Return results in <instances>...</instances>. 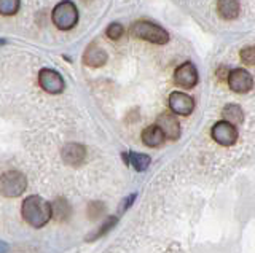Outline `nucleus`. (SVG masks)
I'll use <instances>...</instances> for the list:
<instances>
[{
  "instance_id": "6e6552de",
  "label": "nucleus",
  "mask_w": 255,
  "mask_h": 253,
  "mask_svg": "<svg viewBox=\"0 0 255 253\" xmlns=\"http://www.w3.org/2000/svg\"><path fill=\"white\" fill-rule=\"evenodd\" d=\"M174 83L183 89L195 88L198 83V70L191 62H183L174 72Z\"/></svg>"
},
{
  "instance_id": "f03ea898",
  "label": "nucleus",
  "mask_w": 255,
  "mask_h": 253,
  "mask_svg": "<svg viewBox=\"0 0 255 253\" xmlns=\"http://www.w3.org/2000/svg\"><path fill=\"white\" fill-rule=\"evenodd\" d=\"M129 32L132 37L139 38V40H145L155 45H166L169 42V34L166 30L150 21H135L131 26Z\"/></svg>"
},
{
  "instance_id": "1a4fd4ad",
  "label": "nucleus",
  "mask_w": 255,
  "mask_h": 253,
  "mask_svg": "<svg viewBox=\"0 0 255 253\" xmlns=\"http://www.w3.org/2000/svg\"><path fill=\"white\" fill-rule=\"evenodd\" d=\"M228 86L238 94L249 92L254 86V78L246 69H233L228 74Z\"/></svg>"
},
{
  "instance_id": "9b49d317",
  "label": "nucleus",
  "mask_w": 255,
  "mask_h": 253,
  "mask_svg": "<svg viewBox=\"0 0 255 253\" xmlns=\"http://www.w3.org/2000/svg\"><path fill=\"white\" fill-rule=\"evenodd\" d=\"M62 161L67 166H72V168H78L80 164H83L85 158H86V150L83 145L80 144H67L62 148Z\"/></svg>"
},
{
  "instance_id": "7ed1b4c3",
  "label": "nucleus",
  "mask_w": 255,
  "mask_h": 253,
  "mask_svg": "<svg viewBox=\"0 0 255 253\" xmlns=\"http://www.w3.org/2000/svg\"><path fill=\"white\" fill-rule=\"evenodd\" d=\"M53 24L59 30H70L77 26L78 22V10L77 5L70 0H62L53 10Z\"/></svg>"
},
{
  "instance_id": "5701e85b",
  "label": "nucleus",
  "mask_w": 255,
  "mask_h": 253,
  "mask_svg": "<svg viewBox=\"0 0 255 253\" xmlns=\"http://www.w3.org/2000/svg\"><path fill=\"white\" fill-rule=\"evenodd\" d=\"M134 199H135V194H132V196H129V197H126V199L123 201V204H122V205H123V207H122V212H125L128 207H129Z\"/></svg>"
},
{
  "instance_id": "20e7f679",
  "label": "nucleus",
  "mask_w": 255,
  "mask_h": 253,
  "mask_svg": "<svg viewBox=\"0 0 255 253\" xmlns=\"http://www.w3.org/2000/svg\"><path fill=\"white\" fill-rule=\"evenodd\" d=\"M27 188V178L19 170H8L0 175V194L5 197H18Z\"/></svg>"
},
{
  "instance_id": "0eeeda50",
  "label": "nucleus",
  "mask_w": 255,
  "mask_h": 253,
  "mask_svg": "<svg viewBox=\"0 0 255 253\" xmlns=\"http://www.w3.org/2000/svg\"><path fill=\"white\" fill-rule=\"evenodd\" d=\"M167 104H169V108L174 115H180V116H188L195 110V100L182 91L171 92L169 99H167Z\"/></svg>"
},
{
  "instance_id": "423d86ee",
  "label": "nucleus",
  "mask_w": 255,
  "mask_h": 253,
  "mask_svg": "<svg viewBox=\"0 0 255 253\" xmlns=\"http://www.w3.org/2000/svg\"><path fill=\"white\" fill-rule=\"evenodd\" d=\"M211 137L214 142H217L222 147H231L238 142V129L236 126L227 121H219L212 126Z\"/></svg>"
},
{
  "instance_id": "dca6fc26",
  "label": "nucleus",
  "mask_w": 255,
  "mask_h": 253,
  "mask_svg": "<svg viewBox=\"0 0 255 253\" xmlns=\"http://www.w3.org/2000/svg\"><path fill=\"white\" fill-rule=\"evenodd\" d=\"M128 163H129L137 172H143V170L148 169V166L151 163V158L148 155H143V153L131 152V153H128Z\"/></svg>"
},
{
  "instance_id": "f8f14e48",
  "label": "nucleus",
  "mask_w": 255,
  "mask_h": 253,
  "mask_svg": "<svg viewBox=\"0 0 255 253\" xmlns=\"http://www.w3.org/2000/svg\"><path fill=\"white\" fill-rule=\"evenodd\" d=\"M107 62V53L96 43H91L83 53V64L88 67H102Z\"/></svg>"
},
{
  "instance_id": "2eb2a0df",
  "label": "nucleus",
  "mask_w": 255,
  "mask_h": 253,
  "mask_svg": "<svg viewBox=\"0 0 255 253\" xmlns=\"http://www.w3.org/2000/svg\"><path fill=\"white\" fill-rule=\"evenodd\" d=\"M222 116H223V121H227L233 126H238L244 121V112L238 104H227L222 110Z\"/></svg>"
},
{
  "instance_id": "f257e3e1",
  "label": "nucleus",
  "mask_w": 255,
  "mask_h": 253,
  "mask_svg": "<svg viewBox=\"0 0 255 253\" xmlns=\"http://www.w3.org/2000/svg\"><path fill=\"white\" fill-rule=\"evenodd\" d=\"M21 215L32 228H43L53 218V207L42 196L32 194L22 201Z\"/></svg>"
},
{
  "instance_id": "4468645a",
  "label": "nucleus",
  "mask_w": 255,
  "mask_h": 253,
  "mask_svg": "<svg viewBox=\"0 0 255 253\" xmlns=\"http://www.w3.org/2000/svg\"><path fill=\"white\" fill-rule=\"evenodd\" d=\"M217 11L220 18L227 21L236 19L239 14V2L238 0H217Z\"/></svg>"
},
{
  "instance_id": "6ab92c4d",
  "label": "nucleus",
  "mask_w": 255,
  "mask_h": 253,
  "mask_svg": "<svg viewBox=\"0 0 255 253\" xmlns=\"http://www.w3.org/2000/svg\"><path fill=\"white\" fill-rule=\"evenodd\" d=\"M21 0H0V14L2 16H13L18 13Z\"/></svg>"
},
{
  "instance_id": "f3484780",
  "label": "nucleus",
  "mask_w": 255,
  "mask_h": 253,
  "mask_svg": "<svg viewBox=\"0 0 255 253\" xmlns=\"http://www.w3.org/2000/svg\"><path fill=\"white\" fill-rule=\"evenodd\" d=\"M51 207H53V217L56 220H67L69 215H70V205L66 199H62V197H58L53 204H51Z\"/></svg>"
},
{
  "instance_id": "4be33fe9",
  "label": "nucleus",
  "mask_w": 255,
  "mask_h": 253,
  "mask_svg": "<svg viewBox=\"0 0 255 253\" xmlns=\"http://www.w3.org/2000/svg\"><path fill=\"white\" fill-rule=\"evenodd\" d=\"M104 213V204L102 202H93L88 207V215H90L91 220H98Z\"/></svg>"
},
{
  "instance_id": "9d476101",
  "label": "nucleus",
  "mask_w": 255,
  "mask_h": 253,
  "mask_svg": "<svg viewBox=\"0 0 255 253\" xmlns=\"http://www.w3.org/2000/svg\"><path fill=\"white\" fill-rule=\"evenodd\" d=\"M156 126L163 131L166 139L177 140L180 137V124L179 120L174 116V113H161L156 118Z\"/></svg>"
},
{
  "instance_id": "aec40b11",
  "label": "nucleus",
  "mask_w": 255,
  "mask_h": 253,
  "mask_svg": "<svg viewBox=\"0 0 255 253\" xmlns=\"http://www.w3.org/2000/svg\"><path fill=\"white\" fill-rule=\"evenodd\" d=\"M123 32H125V29H123L122 24H120V22H112V24L106 30V34H107V37L110 38V40H118V38H122Z\"/></svg>"
},
{
  "instance_id": "39448f33",
  "label": "nucleus",
  "mask_w": 255,
  "mask_h": 253,
  "mask_svg": "<svg viewBox=\"0 0 255 253\" xmlns=\"http://www.w3.org/2000/svg\"><path fill=\"white\" fill-rule=\"evenodd\" d=\"M38 84L45 92L48 94H61L66 88L64 78L59 72L53 69H42L38 72Z\"/></svg>"
},
{
  "instance_id": "b1692460",
  "label": "nucleus",
  "mask_w": 255,
  "mask_h": 253,
  "mask_svg": "<svg viewBox=\"0 0 255 253\" xmlns=\"http://www.w3.org/2000/svg\"><path fill=\"white\" fill-rule=\"evenodd\" d=\"M6 252H8V244L0 241V253H6Z\"/></svg>"
},
{
  "instance_id": "ddd939ff",
  "label": "nucleus",
  "mask_w": 255,
  "mask_h": 253,
  "mask_svg": "<svg viewBox=\"0 0 255 253\" xmlns=\"http://www.w3.org/2000/svg\"><path fill=\"white\" fill-rule=\"evenodd\" d=\"M142 142L145 144L147 147L150 148H156V147H161L164 144L166 140V136L163 134V131L158 128L156 124L153 126H148V128H145L142 131Z\"/></svg>"
},
{
  "instance_id": "412c9836",
  "label": "nucleus",
  "mask_w": 255,
  "mask_h": 253,
  "mask_svg": "<svg viewBox=\"0 0 255 253\" xmlns=\"http://www.w3.org/2000/svg\"><path fill=\"white\" fill-rule=\"evenodd\" d=\"M241 56V61L247 66H255V46H246V48L241 50L239 53Z\"/></svg>"
},
{
  "instance_id": "a211bd4d",
  "label": "nucleus",
  "mask_w": 255,
  "mask_h": 253,
  "mask_svg": "<svg viewBox=\"0 0 255 253\" xmlns=\"http://www.w3.org/2000/svg\"><path fill=\"white\" fill-rule=\"evenodd\" d=\"M117 221H118V218L117 217H107L106 218V221L96 229V233H93V234H90V236H86V241L88 242H91V241H96V239H99V237H102L104 234H107L112 228H114L115 225H117Z\"/></svg>"
}]
</instances>
